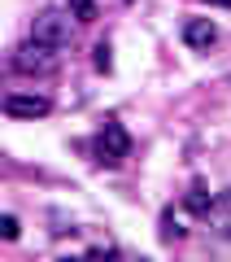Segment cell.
I'll list each match as a JSON object with an SVG mask.
<instances>
[{
    "instance_id": "obj_12",
    "label": "cell",
    "mask_w": 231,
    "mask_h": 262,
    "mask_svg": "<svg viewBox=\"0 0 231 262\" xmlns=\"http://www.w3.org/2000/svg\"><path fill=\"white\" fill-rule=\"evenodd\" d=\"M210 5H231V0H210Z\"/></svg>"
},
{
    "instance_id": "obj_10",
    "label": "cell",
    "mask_w": 231,
    "mask_h": 262,
    "mask_svg": "<svg viewBox=\"0 0 231 262\" xmlns=\"http://www.w3.org/2000/svg\"><path fill=\"white\" fill-rule=\"evenodd\" d=\"M161 236H166V241H179V236H183V227H179V219L170 214V210H166V219H161Z\"/></svg>"
},
{
    "instance_id": "obj_5",
    "label": "cell",
    "mask_w": 231,
    "mask_h": 262,
    "mask_svg": "<svg viewBox=\"0 0 231 262\" xmlns=\"http://www.w3.org/2000/svg\"><path fill=\"white\" fill-rule=\"evenodd\" d=\"M5 114H13V118H44V114H53V101L48 96H35V92H13L5 96Z\"/></svg>"
},
{
    "instance_id": "obj_11",
    "label": "cell",
    "mask_w": 231,
    "mask_h": 262,
    "mask_svg": "<svg viewBox=\"0 0 231 262\" xmlns=\"http://www.w3.org/2000/svg\"><path fill=\"white\" fill-rule=\"evenodd\" d=\"M96 70H109V44H96Z\"/></svg>"
},
{
    "instance_id": "obj_3",
    "label": "cell",
    "mask_w": 231,
    "mask_h": 262,
    "mask_svg": "<svg viewBox=\"0 0 231 262\" xmlns=\"http://www.w3.org/2000/svg\"><path fill=\"white\" fill-rule=\"evenodd\" d=\"M131 153V136L122 122H105L101 131H96V162H105V166H122V158Z\"/></svg>"
},
{
    "instance_id": "obj_6",
    "label": "cell",
    "mask_w": 231,
    "mask_h": 262,
    "mask_svg": "<svg viewBox=\"0 0 231 262\" xmlns=\"http://www.w3.org/2000/svg\"><path fill=\"white\" fill-rule=\"evenodd\" d=\"M214 39H218V27L210 18H188L183 22V44L188 48H210Z\"/></svg>"
},
{
    "instance_id": "obj_2",
    "label": "cell",
    "mask_w": 231,
    "mask_h": 262,
    "mask_svg": "<svg viewBox=\"0 0 231 262\" xmlns=\"http://www.w3.org/2000/svg\"><path fill=\"white\" fill-rule=\"evenodd\" d=\"M13 66H18L22 75H53L57 66H61V48L39 44V39H27V44L13 53Z\"/></svg>"
},
{
    "instance_id": "obj_8",
    "label": "cell",
    "mask_w": 231,
    "mask_h": 262,
    "mask_svg": "<svg viewBox=\"0 0 231 262\" xmlns=\"http://www.w3.org/2000/svg\"><path fill=\"white\" fill-rule=\"evenodd\" d=\"M70 13L79 22H92L96 18V0H70Z\"/></svg>"
},
{
    "instance_id": "obj_7",
    "label": "cell",
    "mask_w": 231,
    "mask_h": 262,
    "mask_svg": "<svg viewBox=\"0 0 231 262\" xmlns=\"http://www.w3.org/2000/svg\"><path fill=\"white\" fill-rule=\"evenodd\" d=\"M210 201H214V196L205 192V184H192V188H188V196H183V206L192 210V214H205V206H210Z\"/></svg>"
},
{
    "instance_id": "obj_9",
    "label": "cell",
    "mask_w": 231,
    "mask_h": 262,
    "mask_svg": "<svg viewBox=\"0 0 231 262\" xmlns=\"http://www.w3.org/2000/svg\"><path fill=\"white\" fill-rule=\"evenodd\" d=\"M0 236H5V241H18V236H22V227H18L13 214H0Z\"/></svg>"
},
{
    "instance_id": "obj_1",
    "label": "cell",
    "mask_w": 231,
    "mask_h": 262,
    "mask_svg": "<svg viewBox=\"0 0 231 262\" xmlns=\"http://www.w3.org/2000/svg\"><path fill=\"white\" fill-rule=\"evenodd\" d=\"M31 39H39V44H53V48H70L74 39V13L70 9H44L35 22H31Z\"/></svg>"
},
{
    "instance_id": "obj_4",
    "label": "cell",
    "mask_w": 231,
    "mask_h": 262,
    "mask_svg": "<svg viewBox=\"0 0 231 262\" xmlns=\"http://www.w3.org/2000/svg\"><path fill=\"white\" fill-rule=\"evenodd\" d=\"M201 223L210 227L214 236H222V241H231V192H218L205 206V214H201Z\"/></svg>"
}]
</instances>
